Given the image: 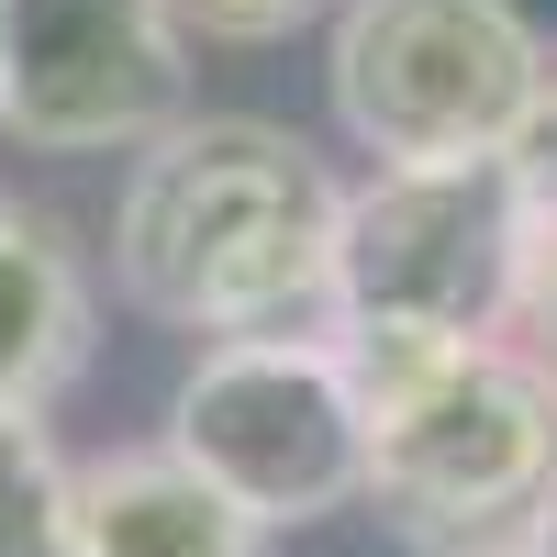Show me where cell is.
Here are the masks:
<instances>
[{"mask_svg": "<svg viewBox=\"0 0 557 557\" xmlns=\"http://www.w3.org/2000/svg\"><path fill=\"white\" fill-rule=\"evenodd\" d=\"M89 346H101V290L78 235L45 201H0V401L57 412L89 380Z\"/></svg>", "mask_w": 557, "mask_h": 557, "instance_id": "cell-8", "label": "cell"}, {"mask_svg": "<svg viewBox=\"0 0 557 557\" xmlns=\"http://www.w3.org/2000/svg\"><path fill=\"white\" fill-rule=\"evenodd\" d=\"M323 101L380 168L513 157L524 112L546 101V45L524 0H335Z\"/></svg>", "mask_w": 557, "mask_h": 557, "instance_id": "cell-4", "label": "cell"}, {"mask_svg": "<svg viewBox=\"0 0 557 557\" xmlns=\"http://www.w3.org/2000/svg\"><path fill=\"white\" fill-rule=\"evenodd\" d=\"M168 446L268 535L368 502V412H357L335 335L201 346L168 401Z\"/></svg>", "mask_w": 557, "mask_h": 557, "instance_id": "cell-5", "label": "cell"}, {"mask_svg": "<svg viewBox=\"0 0 557 557\" xmlns=\"http://www.w3.org/2000/svg\"><path fill=\"white\" fill-rule=\"evenodd\" d=\"M335 357L368 412V502L435 557L524 546L557 502V368L524 335H335Z\"/></svg>", "mask_w": 557, "mask_h": 557, "instance_id": "cell-2", "label": "cell"}, {"mask_svg": "<svg viewBox=\"0 0 557 557\" xmlns=\"http://www.w3.org/2000/svg\"><path fill=\"white\" fill-rule=\"evenodd\" d=\"M346 178L268 112H190L134 157L112 201V290L201 346L335 335Z\"/></svg>", "mask_w": 557, "mask_h": 557, "instance_id": "cell-1", "label": "cell"}, {"mask_svg": "<svg viewBox=\"0 0 557 557\" xmlns=\"http://www.w3.org/2000/svg\"><path fill=\"white\" fill-rule=\"evenodd\" d=\"M323 12H335V0H168V23L190 45H290Z\"/></svg>", "mask_w": 557, "mask_h": 557, "instance_id": "cell-10", "label": "cell"}, {"mask_svg": "<svg viewBox=\"0 0 557 557\" xmlns=\"http://www.w3.org/2000/svg\"><path fill=\"white\" fill-rule=\"evenodd\" d=\"M513 168H524L535 212L557 223V67H546V101H535V112H524V134H513Z\"/></svg>", "mask_w": 557, "mask_h": 557, "instance_id": "cell-11", "label": "cell"}, {"mask_svg": "<svg viewBox=\"0 0 557 557\" xmlns=\"http://www.w3.org/2000/svg\"><path fill=\"white\" fill-rule=\"evenodd\" d=\"M190 123L168 0H0V134L34 157H146Z\"/></svg>", "mask_w": 557, "mask_h": 557, "instance_id": "cell-6", "label": "cell"}, {"mask_svg": "<svg viewBox=\"0 0 557 557\" xmlns=\"http://www.w3.org/2000/svg\"><path fill=\"white\" fill-rule=\"evenodd\" d=\"M57 491H67V457L45 435V412L0 401V557H45L57 546Z\"/></svg>", "mask_w": 557, "mask_h": 557, "instance_id": "cell-9", "label": "cell"}, {"mask_svg": "<svg viewBox=\"0 0 557 557\" xmlns=\"http://www.w3.org/2000/svg\"><path fill=\"white\" fill-rule=\"evenodd\" d=\"M524 346L557 368V223L535 235V268H524Z\"/></svg>", "mask_w": 557, "mask_h": 557, "instance_id": "cell-12", "label": "cell"}, {"mask_svg": "<svg viewBox=\"0 0 557 557\" xmlns=\"http://www.w3.org/2000/svg\"><path fill=\"white\" fill-rule=\"evenodd\" d=\"M480 557H524V546H480Z\"/></svg>", "mask_w": 557, "mask_h": 557, "instance_id": "cell-14", "label": "cell"}, {"mask_svg": "<svg viewBox=\"0 0 557 557\" xmlns=\"http://www.w3.org/2000/svg\"><path fill=\"white\" fill-rule=\"evenodd\" d=\"M535 235L546 212L513 157L368 168L335 212V335H424V346L513 335Z\"/></svg>", "mask_w": 557, "mask_h": 557, "instance_id": "cell-3", "label": "cell"}, {"mask_svg": "<svg viewBox=\"0 0 557 557\" xmlns=\"http://www.w3.org/2000/svg\"><path fill=\"white\" fill-rule=\"evenodd\" d=\"M45 557H268V524H246L178 446H112L67 469Z\"/></svg>", "mask_w": 557, "mask_h": 557, "instance_id": "cell-7", "label": "cell"}, {"mask_svg": "<svg viewBox=\"0 0 557 557\" xmlns=\"http://www.w3.org/2000/svg\"><path fill=\"white\" fill-rule=\"evenodd\" d=\"M524 557H557V502H546V513L524 524Z\"/></svg>", "mask_w": 557, "mask_h": 557, "instance_id": "cell-13", "label": "cell"}]
</instances>
